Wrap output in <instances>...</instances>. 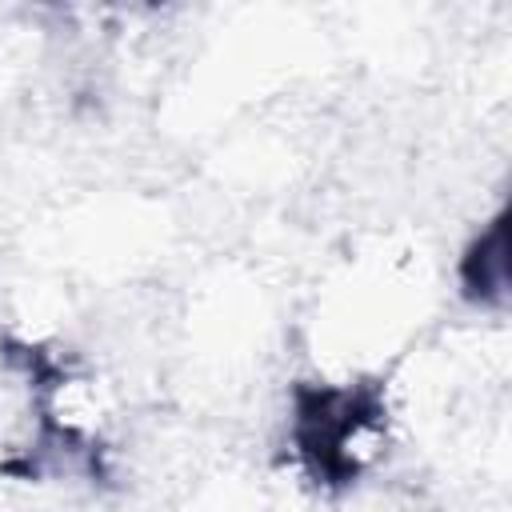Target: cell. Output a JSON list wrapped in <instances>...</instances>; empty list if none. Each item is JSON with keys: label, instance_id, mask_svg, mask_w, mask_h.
<instances>
[{"label": "cell", "instance_id": "6da1fadb", "mask_svg": "<svg viewBox=\"0 0 512 512\" xmlns=\"http://www.w3.org/2000/svg\"><path fill=\"white\" fill-rule=\"evenodd\" d=\"M460 280L468 300L480 308H504L508 304V284H512V264H508V216L496 212L480 236L468 244L460 260Z\"/></svg>", "mask_w": 512, "mask_h": 512}]
</instances>
